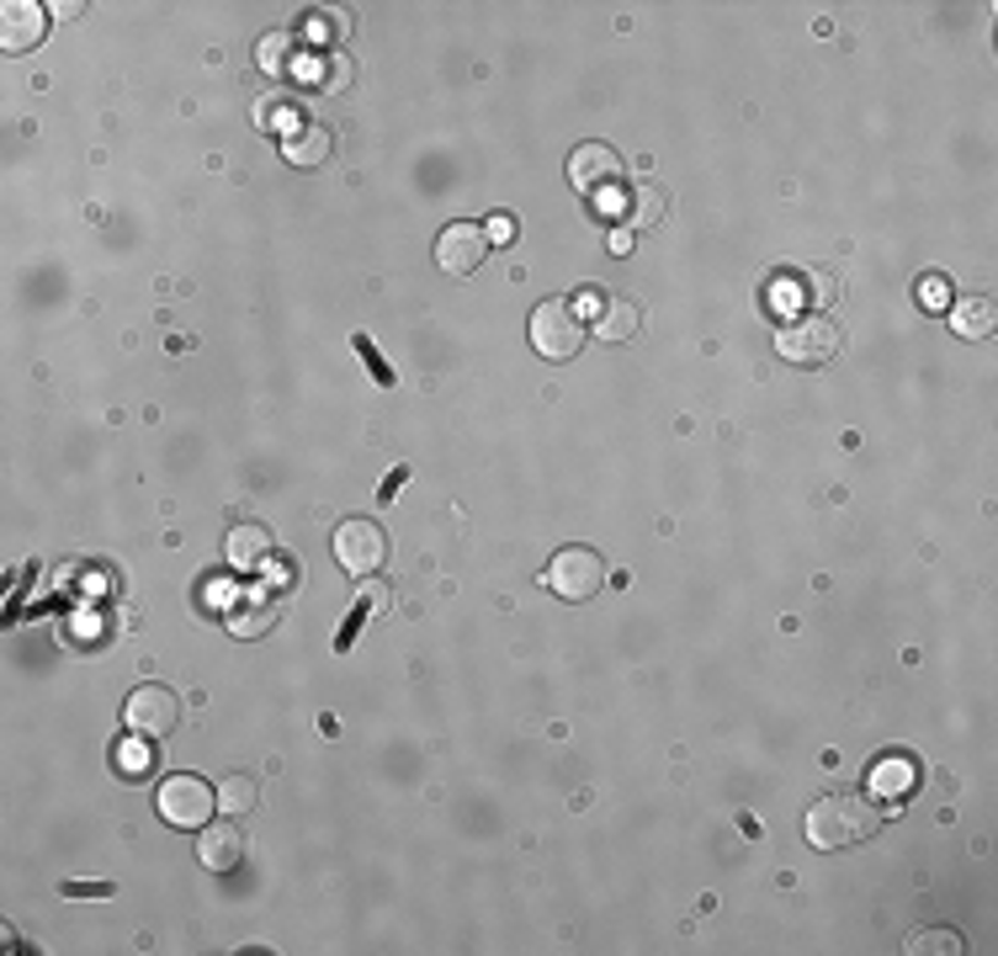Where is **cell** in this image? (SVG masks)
<instances>
[{
	"label": "cell",
	"mask_w": 998,
	"mask_h": 956,
	"mask_svg": "<svg viewBox=\"0 0 998 956\" xmlns=\"http://www.w3.org/2000/svg\"><path fill=\"white\" fill-rule=\"evenodd\" d=\"M568 181H574L585 197L611 192V187L622 181V154L611 150V144H579V150L568 154Z\"/></svg>",
	"instance_id": "cell-10"
},
{
	"label": "cell",
	"mask_w": 998,
	"mask_h": 956,
	"mask_svg": "<svg viewBox=\"0 0 998 956\" xmlns=\"http://www.w3.org/2000/svg\"><path fill=\"white\" fill-rule=\"evenodd\" d=\"M277 553V537H271V526H260V521H240L234 532H229V543H223V558H229V569H240V574H255V569H266Z\"/></svg>",
	"instance_id": "cell-11"
},
{
	"label": "cell",
	"mask_w": 998,
	"mask_h": 956,
	"mask_svg": "<svg viewBox=\"0 0 998 956\" xmlns=\"http://www.w3.org/2000/svg\"><path fill=\"white\" fill-rule=\"evenodd\" d=\"M64 898H112V882H64Z\"/></svg>",
	"instance_id": "cell-26"
},
{
	"label": "cell",
	"mask_w": 998,
	"mask_h": 956,
	"mask_svg": "<svg viewBox=\"0 0 998 956\" xmlns=\"http://www.w3.org/2000/svg\"><path fill=\"white\" fill-rule=\"evenodd\" d=\"M356 601H361V606H367V611H372V616H378V611L388 606V585H367V590H361Z\"/></svg>",
	"instance_id": "cell-29"
},
{
	"label": "cell",
	"mask_w": 998,
	"mask_h": 956,
	"mask_svg": "<svg viewBox=\"0 0 998 956\" xmlns=\"http://www.w3.org/2000/svg\"><path fill=\"white\" fill-rule=\"evenodd\" d=\"M404 479H409V468H394V473L383 479V489H378V500H383V505L394 500V495H399V489H404Z\"/></svg>",
	"instance_id": "cell-30"
},
{
	"label": "cell",
	"mask_w": 998,
	"mask_h": 956,
	"mask_svg": "<svg viewBox=\"0 0 998 956\" xmlns=\"http://www.w3.org/2000/svg\"><path fill=\"white\" fill-rule=\"evenodd\" d=\"M950 330L961 335V341H983L988 330H994V303L988 298H967V303H950Z\"/></svg>",
	"instance_id": "cell-16"
},
{
	"label": "cell",
	"mask_w": 998,
	"mask_h": 956,
	"mask_svg": "<svg viewBox=\"0 0 998 956\" xmlns=\"http://www.w3.org/2000/svg\"><path fill=\"white\" fill-rule=\"evenodd\" d=\"M903 952L908 956H956V952H967V935H961V930H913Z\"/></svg>",
	"instance_id": "cell-18"
},
{
	"label": "cell",
	"mask_w": 998,
	"mask_h": 956,
	"mask_svg": "<svg viewBox=\"0 0 998 956\" xmlns=\"http://www.w3.org/2000/svg\"><path fill=\"white\" fill-rule=\"evenodd\" d=\"M574 308H585L590 319H600V308H605V298H600L596 288H585V293H579V303H574ZM585 314H579V319H585Z\"/></svg>",
	"instance_id": "cell-31"
},
{
	"label": "cell",
	"mask_w": 998,
	"mask_h": 956,
	"mask_svg": "<svg viewBox=\"0 0 998 956\" xmlns=\"http://www.w3.org/2000/svg\"><path fill=\"white\" fill-rule=\"evenodd\" d=\"M330 548H335V563L346 569L350 579H372V574L388 563V537H383V526L367 521V515L341 521L335 537H330Z\"/></svg>",
	"instance_id": "cell-5"
},
{
	"label": "cell",
	"mask_w": 998,
	"mask_h": 956,
	"mask_svg": "<svg viewBox=\"0 0 998 956\" xmlns=\"http://www.w3.org/2000/svg\"><path fill=\"white\" fill-rule=\"evenodd\" d=\"M871 787H877V792H882V787H887V792H903V787H908V765H903V760H887V765L877 760V765H871Z\"/></svg>",
	"instance_id": "cell-24"
},
{
	"label": "cell",
	"mask_w": 998,
	"mask_h": 956,
	"mask_svg": "<svg viewBox=\"0 0 998 956\" xmlns=\"http://www.w3.org/2000/svg\"><path fill=\"white\" fill-rule=\"evenodd\" d=\"M255 798H260V792H255V776H229V781L218 787V807H223L229 818H245L250 807H255Z\"/></svg>",
	"instance_id": "cell-20"
},
{
	"label": "cell",
	"mask_w": 998,
	"mask_h": 956,
	"mask_svg": "<svg viewBox=\"0 0 998 956\" xmlns=\"http://www.w3.org/2000/svg\"><path fill=\"white\" fill-rule=\"evenodd\" d=\"M350 86H356V64H350V53L330 49L324 53V69H319V91H324V97H346Z\"/></svg>",
	"instance_id": "cell-19"
},
{
	"label": "cell",
	"mask_w": 998,
	"mask_h": 956,
	"mask_svg": "<svg viewBox=\"0 0 998 956\" xmlns=\"http://www.w3.org/2000/svg\"><path fill=\"white\" fill-rule=\"evenodd\" d=\"M611 251H616V255L632 251V229H616V234H611Z\"/></svg>",
	"instance_id": "cell-33"
},
{
	"label": "cell",
	"mask_w": 998,
	"mask_h": 956,
	"mask_svg": "<svg viewBox=\"0 0 998 956\" xmlns=\"http://www.w3.org/2000/svg\"><path fill=\"white\" fill-rule=\"evenodd\" d=\"M319 27H324V33H330V27H335V33H341V38H346V33H350V16H346V5H341V11H335V16H319Z\"/></svg>",
	"instance_id": "cell-32"
},
{
	"label": "cell",
	"mask_w": 998,
	"mask_h": 956,
	"mask_svg": "<svg viewBox=\"0 0 998 956\" xmlns=\"http://www.w3.org/2000/svg\"><path fill=\"white\" fill-rule=\"evenodd\" d=\"M154 807H159V818H165L170 829H202V818H213V807H218V792H213L202 776L176 770V776L159 781Z\"/></svg>",
	"instance_id": "cell-6"
},
{
	"label": "cell",
	"mask_w": 998,
	"mask_h": 956,
	"mask_svg": "<svg viewBox=\"0 0 998 956\" xmlns=\"http://www.w3.org/2000/svg\"><path fill=\"white\" fill-rule=\"evenodd\" d=\"M197 861L207 871H234V866L245 861V834H240V824H202Z\"/></svg>",
	"instance_id": "cell-12"
},
{
	"label": "cell",
	"mask_w": 998,
	"mask_h": 956,
	"mask_svg": "<svg viewBox=\"0 0 998 956\" xmlns=\"http://www.w3.org/2000/svg\"><path fill=\"white\" fill-rule=\"evenodd\" d=\"M776 352L786 356L792 367H823L829 356L840 352V324L834 319H797V324H786L781 335H776Z\"/></svg>",
	"instance_id": "cell-7"
},
{
	"label": "cell",
	"mask_w": 998,
	"mask_h": 956,
	"mask_svg": "<svg viewBox=\"0 0 998 956\" xmlns=\"http://www.w3.org/2000/svg\"><path fill=\"white\" fill-rule=\"evenodd\" d=\"M49 33V5L38 0H5L0 5V49L5 53H33Z\"/></svg>",
	"instance_id": "cell-9"
},
{
	"label": "cell",
	"mask_w": 998,
	"mask_h": 956,
	"mask_svg": "<svg viewBox=\"0 0 998 956\" xmlns=\"http://www.w3.org/2000/svg\"><path fill=\"white\" fill-rule=\"evenodd\" d=\"M277 622H282V601L277 596H250V601H240L229 611V633L234 638H266Z\"/></svg>",
	"instance_id": "cell-14"
},
{
	"label": "cell",
	"mask_w": 998,
	"mask_h": 956,
	"mask_svg": "<svg viewBox=\"0 0 998 956\" xmlns=\"http://www.w3.org/2000/svg\"><path fill=\"white\" fill-rule=\"evenodd\" d=\"M658 218H664V192H658V187H638V192H632L627 224H632V229H653Z\"/></svg>",
	"instance_id": "cell-21"
},
{
	"label": "cell",
	"mask_w": 998,
	"mask_h": 956,
	"mask_svg": "<svg viewBox=\"0 0 998 956\" xmlns=\"http://www.w3.org/2000/svg\"><path fill=\"white\" fill-rule=\"evenodd\" d=\"M330 154H335V133H330V128H319V123H298L293 133H282V160H287V165H298V170L324 165Z\"/></svg>",
	"instance_id": "cell-13"
},
{
	"label": "cell",
	"mask_w": 998,
	"mask_h": 956,
	"mask_svg": "<svg viewBox=\"0 0 998 956\" xmlns=\"http://www.w3.org/2000/svg\"><path fill=\"white\" fill-rule=\"evenodd\" d=\"M802 293L813 298V308H834V298H840V282H834L829 271H807V277H802Z\"/></svg>",
	"instance_id": "cell-23"
},
{
	"label": "cell",
	"mask_w": 998,
	"mask_h": 956,
	"mask_svg": "<svg viewBox=\"0 0 998 956\" xmlns=\"http://www.w3.org/2000/svg\"><path fill=\"white\" fill-rule=\"evenodd\" d=\"M882 807L860 792H834L823 803L807 807V845L813 851H849V845H866L877 829H882Z\"/></svg>",
	"instance_id": "cell-1"
},
{
	"label": "cell",
	"mask_w": 998,
	"mask_h": 956,
	"mask_svg": "<svg viewBox=\"0 0 998 956\" xmlns=\"http://www.w3.org/2000/svg\"><path fill=\"white\" fill-rule=\"evenodd\" d=\"M919 303H924V308H935V314H946L950 308L946 277H924V282H919Z\"/></svg>",
	"instance_id": "cell-25"
},
{
	"label": "cell",
	"mask_w": 998,
	"mask_h": 956,
	"mask_svg": "<svg viewBox=\"0 0 998 956\" xmlns=\"http://www.w3.org/2000/svg\"><path fill=\"white\" fill-rule=\"evenodd\" d=\"M350 346H356V356H361V367L378 378V388H394V383H399V378H394V367L383 361V352L372 346V335H350Z\"/></svg>",
	"instance_id": "cell-22"
},
{
	"label": "cell",
	"mask_w": 998,
	"mask_h": 956,
	"mask_svg": "<svg viewBox=\"0 0 998 956\" xmlns=\"http://www.w3.org/2000/svg\"><path fill=\"white\" fill-rule=\"evenodd\" d=\"M123 728H128L133 739H144V744L170 739V734L181 728V697H176L170 686H159V680L133 686V691H128V706H123Z\"/></svg>",
	"instance_id": "cell-2"
},
{
	"label": "cell",
	"mask_w": 998,
	"mask_h": 956,
	"mask_svg": "<svg viewBox=\"0 0 998 956\" xmlns=\"http://www.w3.org/2000/svg\"><path fill=\"white\" fill-rule=\"evenodd\" d=\"M585 346V319L568 298H542L532 308V352L548 361H568Z\"/></svg>",
	"instance_id": "cell-4"
},
{
	"label": "cell",
	"mask_w": 998,
	"mask_h": 956,
	"mask_svg": "<svg viewBox=\"0 0 998 956\" xmlns=\"http://www.w3.org/2000/svg\"><path fill=\"white\" fill-rule=\"evenodd\" d=\"M638 324H643L638 303L605 298V308H600V319H596V335L600 341H632V335H638Z\"/></svg>",
	"instance_id": "cell-15"
},
{
	"label": "cell",
	"mask_w": 998,
	"mask_h": 956,
	"mask_svg": "<svg viewBox=\"0 0 998 956\" xmlns=\"http://www.w3.org/2000/svg\"><path fill=\"white\" fill-rule=\"evenodd\" d=\"M510 240H515V218H510V213H495V218H489V245H510Z\"/></svg>",
	"instance_id": "cell-27"
},
{
	"label": "cell",
	"mask_w": 998,
	"mask_h": 956,
	"mask_svg": "<svg viewBox=\"0 0 998 956\" xmlns=\"http://www.w3.org/2000/svg\"><path fill=\"white\" fill-rule=\"evenodd\" d=\"M484 255H489V229H484V224L457 218V224H447V229L436 234V266L451 271V277L478 271V266H484Z\"/></svg>",
	"instance_id": "cell-8"
},
{
	"label": "cell",
	"mask_w": 998,
	"mask_h": 956,
	"mask_svg": "<svg viewBox=\"0 0 998 956\" xmlns=\"http://www.w3.org/2000/svg\"><path fill=\"white\" fill-rule=\"evenodd\" d=\"M293 49H298L293 33H266V38L255 43V64H260L271 80H282V75L293 69Z\"/></svg>",
	"instance_id": "cell-17"
},
{
	"label": "cell",
	"mask_w": 998,
	"mask_h": 956,
	"mask_svg": "<svg viewBox=\"0 0 998 956\" xmlns=\"http://www.w3.org/2000/svg\"><path fill=\"white\" fill-rule=\"evenodd\" d=\"M123 770H144V755L139 750H123Z\"/></svg>",
	"instance_id": "cell-34"
},
{
	"label": "cell",
	"mask_w": 998,
	"mask_h": 956,
	"mask_svg": "<svg viewBox=\"0 0 998 956\" xmlns=\"http://www.w3.org/2000/svg\"><path fill=\"white\" fill-rule=\"evenodd\" d=\"M542 585L568 606L596 601L600 590H605V558H600L596 548H563V553H552Z\"/></svg>",
	"instance_id": "cell-3"
},
{
	"label": "cell",
	"mask_w": 998,
	"mask_h": 956,
	"mask_svg": "<svg viewBox=\"0 0 998 956\" xmlns=\"http://www.w3.org/2000/svg\"><path fill=\"white\" fill-rule=\"evenodd\" d=\"M367 616H372V611H367V606L356 601V611H350V622H346V627H341V638H335V649H350V643H356V627H361Z\"/></svg>",
	"instance_id": "cell-28"
}]
</instances>
